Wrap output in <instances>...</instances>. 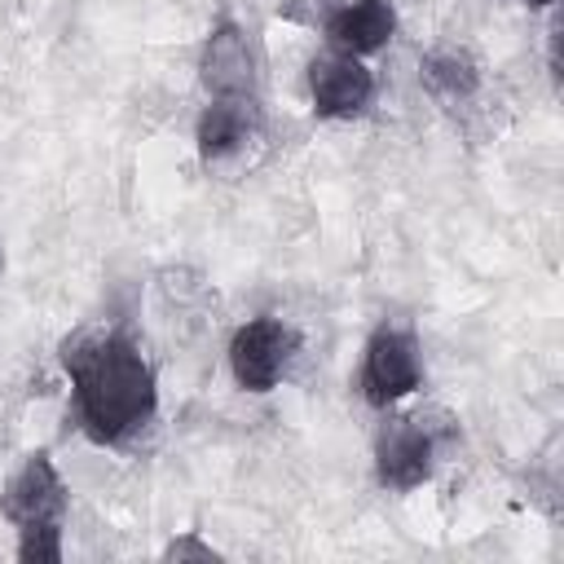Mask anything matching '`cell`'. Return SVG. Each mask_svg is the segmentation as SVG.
<instances>
[{
    "label": "cell",
    "instance_id": "1",
    "mask_svg": "<svg viewBox=\"0 0 564 564\" xmlns=\"http://www.w3.org/2000/svg\"><path fill=\"white\" fill-rule=\"evenodd\" d=\"M75 405L93 441H119L154 414V370L123 335H101L66 348Z\"/></svg>",
    "mask_w": 564,
    "mask_h": 564
},
{
    "label": "cell",
    "instance_id": "2",
    "mask_svg": "<svg viewBox=\"0 0 564 564\" xmlns=\"http://www.w3.org/2000/svg\"><path fill=\"white\" fill-rule=\"evenodd\" d=\"M295 352V335L278 317H256L229 339V370L247 392H269Z\"/></svg>",
    "mask_w": 564,
    "mask_h": 564
},
{
    "label": "cell",
    "instance_id": "3",
    "mask_svg": "<svg viewBox=\"0 0 564 564\" xmlns=\"http://www.w3.org/2000/svg\"><path fill=\"white\" fill-rule=\"evenodd\" d=\"M361 388L370 405H388L419 388V348L405 330H375L366 344V366H361Z\"/></svg>",
    "mask_w": 564,
    "mask_h": 564
},
{
    "label": "cell",
    "instance_id": "4",
    "mask_svg": "<svg viewBox=\"0 0 564 564\" xmlns=\"http://www.w3.org/2000/svg\"><path fill=\"white\" fill-rule=\"evenodd\" d=\"M308 93L322 119H348L370 101L375 79L352 53H326V57H313L308 66Z\"/></svg>",
    "mask_w": 564,
    "mask_h": 564
},
{
    "label": "cell",
    "instance_id": "5",
    "mask_svg": "<svg viewBox=\"0 0 564 564\" xmlns=\"http://www.w3.org/2000/svg\"><path fill=\"white\" fill-rule=\"evenodd\" d=\"M66 507V489L48 454H31L4 485V516L13 524H57Z\"/></svg>",
    "mask_w": 564,
    "mask_h": 564
},
{
    "label": "cell",
    "instance_id": "6",
    "mask_svg": "<svg viewBox=\"0 0 564 564\" xmlns=\"http://www.w3.org/2000/svg\"><path fill=\"white\" fill-rule=\"evenodd\" d=\"M203 84L212 97L247 101L256 88V62L247 48V35L234 22H220L203 44Z\"/></svg>",
    "mask_w": 564,
    "mask_h": 564
},
{
    "label": "cell",
    "instance_id": "7",
    "mask_svg": "<svg viewBox=\"0 0 564 564\" xmlns=\"http://www.w3.org/2000/svg\"><path fill=\"white\" fill-rule=\"evenodd\" d=\"M432 471V432L423 419H401L379 436V480L392 489H414Z\"/></svg>",
    "mask_w": 564,
    "mask_h": 564
},
{
    "label": "cell",
    "instance_id": "8",
    "mask_svg": "<svg viewBox=\"0 0 564 564\" xmlns=\"http://www.w3.org/2000/svg\"><path fill=\"white\" fill-rule=\"evenodd\" d=\"M397 31V13H392V0H357V4H344L330 13L326 22V35L339 53H375L392 40Z\"/></svg>",
    "mask_w": 564,
    "mask_h": 564
},
{
    "label": "cell",
    "instance_id": "9",
    "mask_svg": "<svg viewBox=\"0 0 564 564\" xmlns=\"http://www.w3.org/2000/svg\"><path fill=\"white\" fill-rule=\"evenodd\" d=\"M247 137H251L247 101L216 97V101L203 110V119H198V150H203V159H225V154H234Z\"/></svg>",
    "mask_w": 564,
    "mask_h": 564
},
{
    "label": "cell",
    "instance_id": "10",
    "mask_svg": "<svg viewBox=\"0 0 564 564\" xmlns=\"http://www.w3.org/2000/svg\"><path fill=\"white\" fill-rule=\"evenodd\" d=\"M423 84H427L436 97L458 101V97H471L476 70H471V62L458 57V53H432V57H423Z\"/></svg>",
    "mask_w": 564,
    "mask_h": 564
},
{
    "label": "cell",
    "instance_id": "11",
    "mask_svg": "<svg viewBox=\"0 0 564 564\" xmlns=\"http://www.w3.org/2000/svg\"><path fill=\"white\" fill-rule=\"evenodd\" d=\"M18 555L31 564H57L62 560V542H57V524H22V542Z\"/></svg>",
    "mask_w": 564,
    "mask_h": 564
},
{
    "label": "cell",
    "instance_id": "12",
    "mask_svg": "<svg viewBox=\"0 0 564 564\" xmlns=\"http://www.w3.org/2000/svg\"><path fill=\"white\" fill-rule=\"evenodd\" d=\"M185 555H198V560H216V551H212V546H198L194 538H185V542H172V546H167V560H185Z\"/></svg>",
    "mask_w": 564,
    "mask_h": 564
},
{
    "label": "cell",
    "instance_id": "13",
    "mask_svg": "<svg viewBox=\"0 0 564 564\" xmlns=\"http://www.w3.org/2000/svg\"><path fill=\"white\" fill-rule=\"evenodd\" d=\"M529 4H551V0H529Z\"/></svg>",
    "mask_w": 564,
    "mask_h": 564
}]
</instances>
